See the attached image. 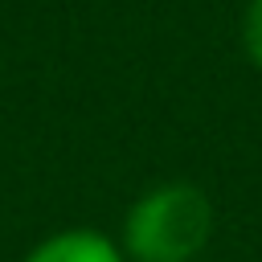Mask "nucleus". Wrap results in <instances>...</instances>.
<instances>
[{
	"label": "nucleus",
	"instance_id": "f257e3e1",
	"mask_svg": "<svg viewBox=\"0 0 262 262\" xmlns=\"http://www.w3.org/2000/svg\"><path fill=\"white\" fill-rule=\"evenodd\" d=\"M213 237V201L188 180H164L131 201L119 250L131 262H196Z\"/></svg>",
	"mask_w": 262,
	"mask_h": 262
},
{
	"label": "nucleus",
	"instance_id": "f03ea898",
	"mask_svg": "<svg viewBox=\"0 0 262 262\" xmlns=\"http://www.w3.org/2000/svg\"><path fill=\"white\" fill-rule=\"evenodd\" d=\"M20 262H127V254L98 229H61L41 237Z\"/></svg>",
	"mask_w": 262,
	"mask_h": 262
},
{
	"label": "nucleus",
	"instance_id": "7ed1b4c3",
	"mask_svg": "<svg viewBox=\"0 0 262 262\" xmlns=\"http://www.w3.org/2000/svg\"><path fill=\"white\" fill-rule=\"evenodd\" d=\"M242 49L254 70H262V0H246L242 12Z\"/></svg>",
	"mask_w": 262,
	"mask_h": 262
}]
</instances>
